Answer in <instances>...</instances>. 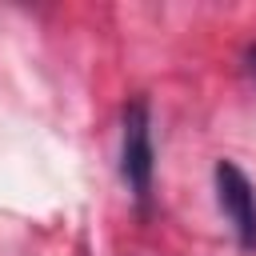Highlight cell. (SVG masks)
<instances>
[{"mask_svg":"<svg viewBox=\"0 0 256 256\" xmlns=\"http://www.w3.org/2000/svg\"><path fill=\"white\" fill-rule=\"evenodd\" d=\"M212 176H216V204L228 216L236 240L244 248H256V188H252V180L232 160H220Z\"/></svg>","mask_w":256,"mask_h":256,"instance_id":"obj_2","label":"cell"},{"mask_svg":"<svg viewBox=\"0 0 256 256\" xmlns=\"http://www.w3.org/2000/svg\"><path fill=\"white\" fill-rule=\"evenodd\" d=\"M244 60H248V72H252V76H256V44H252V48H248V56H244Z\"/></svg>","mask_w":256,"mask_h":256,"instance_id":"obj_3","label":"cell"},{"mask_svg":"<svg viewBox=\"0 0 256 256\" xmlns=\"http://www.w3.org/2000/svg\"><path fill=\"white\" fill-rule=\"evenodd\" d=\"M152 172H156V148H152V116L148 100H132L124 108V132H120V176L140 208H148L152 196Z\"/></svg>","mask_w":256,"mask_h":256,"instance_id":"obj_1","label":"cell"}]
</instances>
